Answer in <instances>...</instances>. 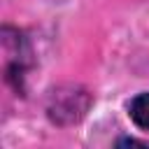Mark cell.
I'll return each mask as SVG.
<instances>
[{"label":"cell","instance_id":"obj_1","mask_svg":"<svg viewBox=\"0 0 149 149\" xmlns=\"http://www.w3.org/2000/svg\"><path fill=\"white\" fill-rule=\"evenodd\" d=\"M88 107V95L79 88H70V91H58L51 98L49 105V116L56 123H74L86 114Z\"/></svg>","mask_w":149,"mask_h":149},{"label":"cell","instance_id":"obj_2","mask_svg":"<svg viewBox=\"0 0 149 149\" xmlns=\"http://www.w3.org/2000/svg\"><path fill=\"white\" fill-rule=\"evenodd\" d=\"M128 114L133 119V123L142 130H149V93H140L130 100L128 105Z\"/></svg>","mask_w":149,"mask_h":149}]
</instances>
